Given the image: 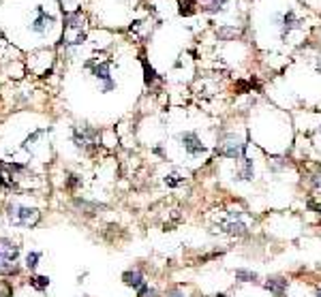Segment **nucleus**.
I'll return each mask as SVG.
<instances>
[{"label":"nucleus","instance_id":"obj_1","mask_svg":"<svg viewBox=\"0 0 321 297\" xmlns=\"http://www.w3.org/2000/svg\"><path fill=\"white\" fill-rule=\"evenodd\" d=\"M244 150H246V143L240 141L236 135H225L216 146V152L221 156L227 158H234V161H242L244 158Z\"/></svg>","mask_w":321,"mask_h":297},{"label":"nucleus","instance_id":"obj_2","mask_svg":"<svg viewBox=\"0 0 321 297\" xmlns=\"http://www.w3.org/2000/svg\"><path fill=\"white\" fill-rule=\"evenodd\" d=\"M84 41V30H81V15L73 13L66 15V26L62 32V43L64 45H80Z\"/></svg>","mask_w":321,"mask_h":297},{"label":"nucleus","instance_id":"obj_3","mask_svg":"<svg viewBox=\"0 0 321 297\" xmlns=\"http://www.w3.org/2000/svg\"><path fill=\"white\" fill-rule=\"evenodd\" d=\"M9 218L13 224H22V227H32L39 223V212L30 208H11L9 209Z\"/></svg>","mask_w":321,"mask_h":297},{"label":"nucleus","instance_id":"obj_4","mask_svg":"<svg viewBox=\"0 0 321 297\" xmlns=\"http://www.w3.org/2000/svg\"><path fill=\"white\" fill-rule=\"evenodd\" d=\"M180 139H182L184 143V150L189 152L191 156H199V154H204L206 152V148H204V143L199 141V137H197V133H184V135H180Z\"/></svg>","mask_w":321,"mask_h":297},{"label":"nucleus","instance_id":"obj_5","mask_svg":"<svg viewBox=\"0 0 321 297\" xmlns=\"http://www.w3.org/2000/svg\"><path fill=\"white\" fill-rule=\"evenodd\" d=\"M17 252H19V248L13 242L0 239V263H2V267H9V265L17 259Z\"/></svg>","mask_w":321,"mask_h":297},{"label":"nucleus","instance_id":"obj_6","mask_svg":"<svg viewBox=\"0 0 321 297\" xmlns=\"http://www.w3.org/2000/svg\"><path fill=\"white\" fill-rule=\"evenodd\" d=\"M266 289L274 293L276 297H285V291H287V278H270L266 282Z\"/></svg>","mask_w":321,"mask_h":297},{"label":"nucleus","instance_id":"obj_7","mask_svg":"<svg viewBox=\"0 0 321 297\" xmlns=\"http://www.w3.org/2000/svg\"><path fill=\"white\" fill-rule=\"evenodd\" d=\"M49 24H51V17L43 11V9H39V17L32 22V30L39 34H43L45 30H49Z\"/></svg>","mask_w":321,"mask_h":297},{"label":"nucleus","instance_id":"obj_8","mask_svg":"<svg viewBox=\"0 0 321 297\" xmlns=\"http://www.w3.org/2000/svg\"><path fill=\"white\" fill-rule=\"evenodd\" d=\"M122 280H124V284H127V286H133L135 291L139 289V286L146 284V280H144V276L139 274V271H124Z\"/></svg>","mask_w":321,"mask_h":297},{"label":"nucleus","instance_id":"obj_9","mask_svg":"<svg viewBox=\"0 0 321 297\" xmlns=\"http://www.w3.org/2000/svg\"><path fill=\"white\" fill-rule=\"evenodd\" d=\"M236 280H240V282H255L257 274L248 269H236Z\"/></svg>","mask_w":321,"mask_h":297},{"label":"nucleus","instance_id":"obj_10","mask_svg":"<svg viewBox=\"0 0 321 297\" xmlns=\"http://www.w3.org/2000/svg\"><path fill=\"white\" fill-rule=\"evenodd\" d=\"M48 284H49L48 276H37V278H32V286H34V289H45Z\"/></svg>","mask_w":321,"mask_h":297},{"label":"nucleus","instance_id":"obj_11","mask_svg":"<svg viewBox=\"0 0 321 297\" xmlns=\"http://www.w3.org/2000/svg\"><path fill=\"white\" fill-rule=\"evenodd\" d=\"M39 259H41V254H39V252H30V254H28V259H26V261H28L26 265H28L30 269H34V267H37V261H39Z\"/></svg>","mask_w":321,"mask_h":297},{"label":"nucleus","instance_id":"obj_12","mask_svg":"<svg viewBox=\"0 0 321 297\" xmlns=\"http://www.w3.org/2000/svg\"><path fill=\"white\" fill-rule=\"evenodd\" d=\"M180 182H182V178H178V176H167V178H165V184H169V186H178Z\"/></svg>","mask_w":321,"mask_h":297},{"label":"nucleus","instance_id":"obj_13","mask_svg":"<svg viewBox=\"0 0 321 297\" xmlns=\"http://www.w3.org/2000/svg\"><path fill=\"white\" fill-rule=\"evenodd\" d=\"M167 297H186V295H184L180 289H172V291L167 293Z\"/></svg>","mask_w":321,"mask_h":297},{"label":"nucleus","instance_id":"obj_14","mask_svg":"<svg viewBox=\"0 0 321 297\" xmlns=\"http://www.w3.org/2000/svg\"><path fill=\"white\" fill-rule=\"evenodd\" d=\"M212 297H225V295H223V293H219V295H212Z\"/></svg>","mask_w":321,"mask_h":297},{"label":"nucleus","instance_id":"obj_15","mask_svg":"<svg viewBox=\"0 0 321 297\" xmlns=\"http://www.w3.org/2000/svg\"><path fill=\"white\" fill-rule=\"evenodd\" d=\"M315 297H321V289H319V291H317V295H315Z\"/></svg>","mask_w":321,"mask_h":297}]
</instances>
